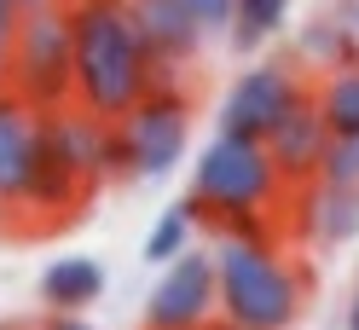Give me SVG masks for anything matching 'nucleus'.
Masks as SVG:
<instances>
[{
  "label": "nucleus",
  "mask_w": 359,
  "mask_h": 330,
  "mask_svg": "<svg viewBox=\"0 0 359 330\" xmlns=\"http://www.w3.org/2000/svg\"><path fill=\"white\" fill-rule=\"evenodd\" d=\"M116 128L128 139L133 180H163V174H174L186 163V151H191V93H186V81L145 87V99Z\"/></svg>",
  "instance_id": "423d86ee"
},
{
  "label": "nucleus",
  "mask_w": 359,
  "mask_h": 330,
  "mask_svg": "<svg viewBox=\"0 0 359 330\" xmlns=\"http://www.w3.org/2000/svg\"><path fill=\"white\" fill-rule=\"evenodd\" d=\"M197 214H191V203H174V209H163L151 220V232H145V261L151 267H168V261H180L186 249H197Z\"/></svg>",
  "instance_id": "dca6fc26"
},
{
  "label": "nucleus",
  "mask_w": 359,
  "mask_h": 330,
  "mask_svg": "<svg viewBox=\"0 0 359 330\" xmlns=\"http://www.w3.org/2000/svg\"><path fill=\"white\" fill-rule=\"evenodd\" d=\"M0 330H29V324H6V319H0Z\"/></svg>",
  "instance_id": "a878e982"
},
{
  "label": "nucleus",
  "mask_w": 359,
  "mask_h": 330,
  "mask_svg": "<svg viewBox=\"0 0 359 330\" xmlns=\"http://www.w3.org/2000/svg\"><path fill=\"white\" fill-rule=\"evenodd\" d=\"M104 267L93 255H58L47 273H41V284H35V296H41V307L47 313H87L99 296H104Z\"/></svg>",
  "instance_id": "ddd939ff"
},
{
  "label": "nucleus",
  "mask_w": 359,
  "mask_h": 330,
  "mask_svg": "<svg viewBox=\"0 0 359 330\" xmlns=\"http://www.w3.org/2000/svg\"><path fill=\"white\" fill-rule=\"evenodd\" d=\"M302 64H313V70H342V64H359V47L342 35V24L336 18H319V24H307L302 35Z\"/></svg>",
  "instance_id": "f3484780"
},
{
  "label": "nucleus",
  "mask_w": 359,
  "mask_h": 330,
  "mask_svg": "<svg viewBox=\"0 0 359 330\" xmlns=\"http://www.w3.org/2000/svg\"><path fill=\"white\" fill-rule=\"evenodd\" d=\"M220 313L215 296V255L209 249H186L180 261H168L163 278L145 296V330H197Z\"/></svg>",
  "instance_id": "6e6552de"
},
{
  "label": "nucleus",
  "mask_w": 359,
  "mask_h": 330,
  "mask_svg": "<svg viewBox=\"0 0 359 330\" xmlns=\"http://www.w3.org/2000/svg\"><path fill=\"white\" fill-rule=\"evenodd\" d=\"M18 6H24V12H35V6H53V0H18Z\"/></svg>",
  "instance_id": "393cba45"
},
{
  "label": "nucleus",
  "mask_w": 359,
  "mask_h": 330,
  "mask_svg": "<svg viewBox=\"0 0 359 330\" xmlns=\"http://www.w3.org/2000/svg\"><path fill=\"white\" fill-rule=\"evenodd\" d=\"M35 151H41V110H29L18 93L0 87V209H12L24 197ZM0 226H6V214H0Z\"/></svg>",
  "instance_id": "f8f14e48"
},
{
  "label": "nucleus",
  "mask_w": 359,
  "mask_h": 330,
  "mask_svg": "<svg viewBox=\"0 0 359 330\" xmlns=\"http://www.w3.org/2000/svg\"><path fill=\"white\" fill-rule=\"evenodd\" d=\"M330 18L342 24V35L359 47V0H336V6H330Z\"/></svg>",
  "instance_id": "412c9836"
},
{
  "label": "nucleus",
  "mask_w": 359,
  "mask_h": 330,
  "mask_svg": "<svg viewBox=\"0 0 359 330\" xmlns=\"http://www.w3.org/2000/svg\"><path fill=\"white\" fill-rule=\"evenodd\" d=\"M41 330H99V324H87V313H47Z\"/></svg>",
  "instance_id": "4be33fe9"
},
{
  "label": "nucleus",
  "mask_w": 359,
  "mask_h": 330,
  "mask_svg": "<svg viewBox=\"0 0 359 330\" xmlns=\"http://www.w3.org/2000/svg\"><path fill=\"white\" fill-rule=\"evenodd\" d=\"M284 232L296 244H313V249H336L348 238H359V186H330V180L296 186Z\"/></svg>",
  "instance_id": "9d476101"
},
{
  "label": "nucleus",
  "mask_w": 359,
  "mask_h": 330,
  "mask_svg": "<svg viewBox=\"0 0 359 330\" xmlns=\"http://www.w3.org/2000/svg\"><path fill=\"white\" fill-rule=\"evenodd\" d=\"M0 214H6V209H0Z\"/></svg>",
  "instance_id": "cd10ccee"
},
{
  "label": "nucleus",
  "mask_w": 359,
  "mask_h": 330,
  "mask_svg": "<svg viewBox=\"0 0 359 330\" xmlns=\"http://www.w3.org/2000/svg\"><path fill=\"white\" fill-rule=\"evenodd\" d=\"M319 180H330V186H359V139H330V145H325Z\"/></svg>",
  "instance_id": "a211bd4d"
},
{
  "label": "nucleus",
  "mask_w": 359,
  "mask_h": 330,
  "mask_svg": "<svg viewBox=\"0 0 359 330\" xmlns=\"http://www.w3.org/2000/svg\"><path fill=\"white\" fill-rule=\"evenodd\" d=\"M70 12V53H76V110L99 122H122L156 87L151 58L140 53L128 0H64Z\"/></svg>",
  "instance_id": "f257e3e1"
},
{
  "label": "nucleus",
  "mask_w": 359,
  "mask_h": 330,
  "mask_svg": "<svg viewBox=\"0 0 359 330\" xmlns=\"http://www.w3.org/2000/svg\"><path fill=\"white\" fill-rule=\"evenodd\" d=\"M186 6H191L197 18H203V29H209V35L232 24V0H186Z\"/></svg>",
  "instance_id": "aec40b11"
},
{
  "label": "nucleus",
  "mask_w": 359,
  "mask_h": 330,
  "mask_svg": "<svg viewBox=\"0 0 359 330\" xmlns=\"http://www.w3.org/2000/svg\"><path fill=\"white\" fill-rule=\"evenodd\" d=\"M87 203H93V186H87L81 174L47 145V134H41L35 168H29V180H24V197L6 209V226H12V232H47V226L76 220Z\"/></svg>",
  "instance_id": "1a4fd4ad"
},
{
  "label": "nucleus",
  "mask_w": 359,
  "mask_h": 330,
  "mask_svg": "<svg viewBox=\"0 0 359 330\" xmlns=\"http://www.w3.org/2000/svg\"><path fill=\"white\" fill-rule=\"evenodd\" d=\"M197 330H243V324H232V319H220V313H215L209 324H197Z\"/></svg>",
  "instance_id": "5701e85b"
},
{
  "label": "nucleus",
  "mask_w": 359,
  "mask_h": 330,
  "mask_svg": "<svg viewBox=\"0 0 359 330\" xmlns=\"http://www.w3.org/2000/svg\"><path fill=\"white\" fill-rule=\"evenodd\" d=\"M348 324H359V290H353V301H348Z\"/></svg>",
  "instance_id": "b1692460"
},
{
  "label": "nucleus",
  "mask_w": 359,
  "mask_h": 330,
  "mask_svg": "<svg viewBox=\"0 0 359 330\" xmlns=\"http://www.w3.org/2000/svg\"><path fill=\"white\" fill-rule=\"evenodd\" d=\"M215 296L220 319L243 330H290L302 319L307 301V267L290 244H238V238H215Z\"/></svg>",
  "instance_id": "f03ea898"
},
{
  "label": "nucleus",
  "mask_w": 359,
  "mask_h": 330,
  "mask_svg": "<svg viewBox=\"0 0 359 330\" xmlns=\"http://www.w3.org/2000/svg\"><path fill=\"white\" fill-rule=\"evenodd\" d=\"M348 330H359V324H348Z\"/></svg>",
  "instance_id": "bb28decb"
},
{
  "label": "nucleus",
  "mask_w": 359,
  "mask_h": 330,
  "mask_svg": "<svg viewBox=\"0 0 359 330\" xmlns=\"http://www.w3.org/2000/svg\"><path fill=\"white\" fill-rule=\"evenodd\" d=\"M313 87V76L302 70L296 58H266V64H250L238 70V81L220 93V110H215V128L226 139H250L261 145L273 128L284 122V110L296 104Z\"/></svg>",
  "instance_id": "39448f33"
},
{
  "label": "nucleus",
  "mask_w": 359,
  "mask_h": 330,
  "mask_svg": "<svg viewBox=\"0 0 359 330\" xmlns=\"http://www.w3.org/2000/svg\"><path fill=\"white\" fill-rule=\"evenodd\" d=\"M290 6H296V0H232V24H226L232 47L238 53H261L266 41L284 29Z\"/></svg>",
  "instance_id": "2eb2a0df"
},
{
  "label": "nucleus",
  "mask_w": 359,
  "mask_h": 330,
  "mask_svg": "<svg viewBox=\"0 0 359 330\" xmlns=\"http://www.w3.org/2000/svg\"><path fill=\"white\" fill-rule=\"evenodd\" d=\"M313 110L330 139H359V64L313 76Z\"/></svg>",
  "instance_id": "4468645a"
},
{
  "label": "nucleus",
  "mask_w": 359,
  "mask_h": 330,
  "mask_svg": "<svg viewBox=\"0 0 359 330\" xmlns=\"http://www.w3.org/2000/svg\"><path fill=\"white\" fill-rule=\"evenodd\" d=\"M261 145H266V157H273L284 191H296V186H313V180H319V163H325L330 134H325L319 110H313V87H307V93L284 110V122H278Z\"/></svg>",
  "instance_id": "9b49d317"
},
{
  "label": "nucleus",
  "mask_w": 359,
  "mask_h": 330,
  "mask_svg": "<svg viewBox=\"0 0 359 330\" xmlns=\"http://www.w3.org/2000/svg\"><path fill=\"white\" fill-rule=\"evenodd\" d=\"M0 87L18 93L29 110H41V116L76 104V53H70V12H64V0L24 12L12 58H6V70H0Z\"/></svg>",
  "instance_id": "20e7f679"
},
{
  "label": "nucleus",
  "mask_w": 359,
  "mask_h": 330,
  "mask_svg": "<svg viewBox=\"0 0 359 330\" xmlns=\"http://www.w3.org/2000/svg\"><path fill=\"white\" fill-rule=\"evenodd\" d=\"M18 24H24V6H18V0H0V70H6V58H12Z\"/></svg>",
  "instance_id": "6ab92c4d"
},
{
  "label": "nucleus",
  "mask_w": 359,
  "mask_h": 330,
  "mask_svg": "<svg viewBox=\"0 0 359 330\" xmlns=\"http://www.w3.org/2000/svg\"><path fill=\"white\" fill-rule=\"evenodd\" d=\"M133 35H140V53L151 58L156 87L186 81V70L203 58V18H197L186 0H128Z\"/></svg>",
  "instance_id": "0eeeda50"
},
{
  "label": "nucleus",
  "mask_w": 359,
  "mask_h": 330,
  "mask_svg": "<svg viewBox=\"0 0 359 330\" xmlns=\"http://www.w3.org/2000/svg\"><path fill=\"white\" fill-rule=\"evenodd\" d=\"M284 180L273 157H266V145H250V139H226L215 134V145H203V157L191 168V214L197 226H215V220L226 214H255V209H284Z\"/></svg>",
  "instance_id": "7ed1b4c3"
}]
</instances>
